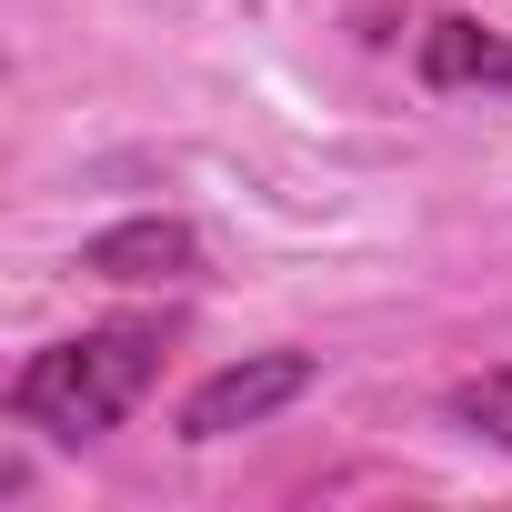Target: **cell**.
I'll return each instance as SVG.
<instances>
[{
    "instance_id": "cell-1",
    "label": "cell",
    "mask_w": 512,
    "mask_h": 512,
    "mask_svg": "<svg viewBox=\"0 0 512 512\" xmlns=\"http://www.w3.org/2000/svg\"><path fill=\"white\" fill-rule=\"evenodd\" d=\"M151 382H161V332L151 322H101V332L51 342L11 372V422H31L51 442H101L111 422L141 412Z\"/></svg>"
},
{
    "instance_id": "cell-2",
    "label": "cell",
    "mask_w": 512,
    "mask_h": 512,
    "mask_svg": "<svg viewBox=\"0 0 512 512\" xmlns=\"http://www.w3.org/2000/svg\"><path fill=\"white\" fill-rule=\"evenodd\" d=\"M312 382H322L312 352H241V362H221L211 382H191V402H181V442H231V432H251V422L292 412Z\"/></svg>"
},
{
    "instance_id": "cell-3",
    "label": "cell",
    "mask_w": 512,
    "mask_h": 512,
    "mask_svg": "<svg viewBox=\"0 0 512 512\" xmlns=\"http://www.w3.org/2000/svg\"><path fill=\"white\" fill-rule=\"evenodd\" d=\"M81 272L91 282H121V292H171V282H201V231L171 221V211H141V221H111L81 241Z\"/></svg>"
},
{
    "instance_id": "cell-4",
    "label": "cell",
    "mask_w": 512,
    "mask_h": 512,
    "mask_svg": "<svg viewBox=\"0 0 512 512\" xmlns=\"http://www.w3.org/2000/svg\"><path fill=\"white\" fill-rule=\"evenodd\" d=\"M422 81L432 91H512V31L492 21H432L422 31Z\"/></svg>"
},
{
    "instance_id": "cell-5",
    "label": "cell",
    "mask_w": 512,
    "mask_h": 512,
    "mask_svg": "<svg viewBox=\"0 0 512 512\" xmlns=\"http://www.w3.org/2000/svg\"><path fill=\"white\" fill-rule=\"evenodd\" d=\"M462 432H482V442H502L512 452V372H482V382H452V402H442Z\"/></svg>"
}]
</instances>
